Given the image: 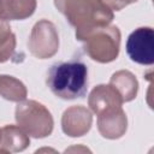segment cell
<instances>
[{
    "instance_id": "cell-1",
    "label": "cell",
    "mask_w": 154,
    "mask_h": 154,
    "mask_svg": "<svg viewBox=\"0 0 154 154\" xmlns=\"http://www.w3.org/2000/svg\"><path fill=\"white\" fill-rule=\"evenodd\" d=\"M46 83L51 91L60 99L83 97L88 89V67L79 57L54 63L47 71Z\"/></svg>"
},
{
    "instance_id": "cell-2",
    "label": "cell",
    "mask_w": 154,
    "mask_h": 154,
    "mask_svg": "<svg viewBox=\"0 0 154 154\" xmlns=\"http://www.w3.org/2000/svg\"><path fill=\"white\" fill-rule=\"evenodd\" d=\"M129 58L141 65L154 63V31L149 26H142L132 31L126 41Z\"/></svg>"
}]
</instances>
